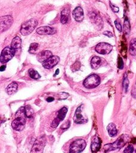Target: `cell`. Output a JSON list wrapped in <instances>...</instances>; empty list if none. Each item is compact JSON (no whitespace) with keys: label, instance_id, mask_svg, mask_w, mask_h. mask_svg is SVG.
<instances>
[{"label":"cell","instance_id":"6da1fadb","mask_svg":"<svg viewBox=\"0 0 136 153\" xmlns=\"http://www.w3.org/2000/svg\"><path fill=\"white\" fill-rule=\"evenodd\" d=\"M25 108L23 106L21 107L15 114V119L11 123L12 128L17 131H22L24 129L26 124Z\"/></svg>","mask_w":136,"mask_h":153},{"label":"cell","instance_id":"484cf974","mask_svg":"<svg viewBox=\"0 0 136 153\" xmlns=\"http://www.w3.org/2000/svg\"><path fill=\"white\" fill-rule=\"evenodd\" d=\"M25 112L26 115H27V117L28 118H31L32 115L34 114V110H32V108L30 105H27L25 107Z\"/></svg>","mask_w":136,"mask_h":153},{"label":"cell","instance_id":"7402d4cb","mask_svg":"<svg viewBox=\"0 0 136 153\" xmlns=\"http://www.w3.org/2000/svg\"><path fill=\"white\" fill-rule=\"evenodd\" d=\"M21 45H22V40L20 37L17 36L13 39L12 42H11V46L13 48L16 50V49L21 48Z\"/></svg>","mask_w":136,"mask_h":153},{"label":"cell","instance_id":"7a4b0ae2","mask_svg":"<svg viewBox=\"0 0 136 153\" xmlns=\"http://www.w3.org/2000/svg\"><path fill=\"white\" fill-rule=\"evenodd\" d=\"M128 141V136L127 135L121 136L114 142L105 145L104 147H103V150L105 152H108L117 149H120L125 145Z\"/></svg>","mask_w":136,"mask_h":153},{"label":"cell","instance_id":"4fadbf2b","mask_svg":"<svg viewBox=\"0 0 136 153\" xmlns=\"http://www.w3.org/2000/svg\"><path fill=\"white\" fill-rule=\"evenodd\" d=\"M90 19L97 28L99 30L102 28L103 22L102 18L98 14L94 12L92 13L90 15Z\"/></svg>","mask_w":136,"mask_h":153},{"label":"cell","instance_id":"cb8c5ba5","mask_svg":"<svg viewBox=\"0 0 136 153\" xmlns=\"http://www.w3.org/2000/svg\"><path fill=\"white\" fill-rule=\"evenodd\" d=\"M29 75L31 78H33L35 80H38L41 78V75L39 74V73L35 71L34 69H29L28 71Z\"/></svg>","mask_w":136,"mask_h":153},{"label":"cell","instance_id":"8d00e7d4","mask_svg":"<svg viewBox=\"0 0 136 153\" xmlns=\"http://www.w3.org/2000/svg\"><path fill=\"white\" fill-rule=\"evenodd\" d=\"M132 96L134 98V99H136V88H133V90H132Z\"/></svg>","mask_w":136,"mask_h":153},{"label":"cell","instance_id":"9a60e30c","mask_svg":"<svg viewBox=\"0 0 136 153\" xmlns=\"http://www.w3.org/2000/svg\"><path fill=\"white\" fill-rule=\"evenodd\" d=\"M52 56H53L52 53H51L50 51L44 50L37 55L36 58L38 62H40L41 63H44Z\"/></svg>","mask_w":136,"mask_h":153},{"label":"cell","instance_id":"8fae6325","mask_svg":"<svg viewBox=\"0 0 136 153\" xmlns=\"http://www.w3.org/2000/svg\"><path fill=\"white\" fill-rule=\"evenodd\" d=\"M13 22V19L11 16L1 17V33L8 30Z\"/></svg>","mask_w":136,"mask_h":153},{"label":"cell","instance_id":"4316f807","mask_svg":"<svg viewBox=\"0 0 136 153\" xmlns=\"http://www.w3.org/2000/svg\"><path fill=\"white\" fill-rule=\"evenodd\" d=\"M124 30L126 34H129V32H130V25H129V21L128 20V19H125L124 25Z\"/></svg>","mask_w":136,"mask_h":153},{"label":"cell","instance_id":"ba28073f","mask_svg":"<svg viewBox=\"0 0 136 153\" xmlns=\"http://www.w3.org/2000/svg\"><path fill=\"white\" fill-rule=\"evenodd\" d=\"M113 46L107 43H100L96 46L95 50L97 52L101 55H107L111 52Z\"/></svg>","mask_w":136,"mask_h":153},{"label":"cell","instance_id":"7c38bea8","mask_svg":"<svg viewBox=\"0 0 136 153\" xmlns=\"http://www.w3.org/2000/svg\"><path fill=\"white\" fill-rule=\"evenodd\" d=\"M60 61V58L57 56H52L44 63L42 66L45 69H51L55 67Z\"/></svg>","mask_w":136,"mask_h":153},{"label":"cell","instance_id":"d6a6232c","mask_svg":"<svg viewBox=\"0 0 136 153\" xmlns=\"http://www.w3.org/2000/svg\"><path fill=\"white\" fill-rule=\"evenodd\" d=\"M70 121L68 120L67 122H66L65 123H64L62 124V126H61V129L62 130H66V129H68L69 127H70Z\"/></svg>","mask_w":136,"mask_h":153},{"label":"cell","instance_id":"74e56055","mask_svg":"<svg viewBox=\"0 0 136 153\" xmlns=\"http://www.w3.org/2000/svg\"><path fill=\"white\" fill-rule=\"evenodd\" d=\"M54 98H53V97H48V98H47V99H46L47 102H51L54 101Z\"/></svg>","mask_w":136,"mask_h":153},{"label":"cell","instance_id":"83f0119b","mask_svg":"<svg viewBox=\"0 0 136 153\" xmlns=\"http://www.w3.org/2000/svg\"><path fill=\"white\" fill-rule=\"evenodd\" d=\"M122 85H123V88H124L125 92L127 93L128 91V86H129V81L128 80V78L126 74H125L124 80H123V82H122Z\"/></svg>","mask_w":136,"mask_h":153},{"label":"cell","instance_id":"1f68e13d","mask_svg":"<svg viewBox=\"0 0 136 153\" xmlns=\"http://www.w3.org/2000/svg\"><path fill=\"white\" fill-rule=\"evenodd\" d=\"M118 67L120 69H123V68H124V62H123V60L121 57H118Z\"/></svg>","mask_w":136,"mask_h":153},{"label":"cell","instance_id":"ac0fdd59","mask_svg":"<svg viewBox=\"0 0 136 153\" xmlns=\"http://www.w3.org/2000/svg\"><path fill=\"white\" fill-rule=\"evenodd\" d=\"M70 15V9L69 7L64 8L61 12L60 22L62 24H66L69 17Z\"/></svg>","mask_w":136,"mask_h":153},{"label":"cell","instance_id":"d6986e66","mask_svg":"<svg viewBox=\"0 0 136 153\" xmlns=\"http://www.w3.org/2000/svg\"><path fill=\"white\" fill-rule=\"evenodd\" d=\"M102 59L98 56H94L91 61V67L94 69H97L101 65Z\"/></svg>","mask_w":136,"mask_h":153},{"label":"cell","instance_id":"9c48e42d","mask_svg":"<svg viewBox=\"0 0 136 153\" xmlns=\"http://www.w3.org/2000/svg\"><path fill=\"white\" fill-rule=\"evenodd\" d=\"M82 106H83V105H81L78 107L77 109L76 110V111L74 115V121L75 123L84 124L88 122V118L87 117H84L82 114Z\"/></svg>","mask_w":136,"mask_h":153},{"label":"cell","instance_id":"d590c367","mask_svg":"<svg viewBox=\"0 0 136 153\" xmlns=\"http://www.w3.org/2000/svg\"><path fill=\"white\" fill-rule=\"evenodd\" d=\"M103 34L105 35H106L108 37H112L113 36V34L109 31H105L104 33H103Z\"/></svg>","mask_w":136,"mask_h":153},{"label":"cell","instance_id":"30bf717a","mask_svg":"<svg viewBox=\"0 0 136 153\" xmlns=\"http://www.w3.org/2000/svg\"><path fill=\"white\" fill-rule=\"evenodd\" d=\"M67 112H68V108L66 106H64L62 108V109H60L59 111V112H58L57 118H56L53 121L51 126L53 128H56L58 125L59 124L60 121H63L64 119V118H65Z\"/></svg>","mask_w":136,"mask_h":153},{"label":"cell","instance_id":"3957f363","mask_svg":"<svg viewBox=\"0 0 136 153\" xmlns=\"http://www.w3.org/2000/svg\"><path fill=\"white\" fill-rule=\"evenodd\" d=\"M38 21L36 19H31L25 22L21 27V33L22 35H28L31 34L38 25Z\"/></svg>","mask_w":136,"mask_h":153},{"label":"cell","instance_id":"5bb4252c","mask_svg":"<svg viewBox=\"0 0 136 153\" xmlns=\"http://www.w3.org/2000/svg\"><path fill=\"white\" fill-rule=\"evenodd\" d=\"M56 33V30L50 27H41L36 29V33L39 35H53Z\"/></svg>","mask_w":136,"mask_h":153},{"label":"cell","instance_id":"603a6c76","mask_svg":"<svg viewBox=\"0 0 136 153\" xmlns=\"http://www.w3.org/2000/svg\"><path fill=\"white\" fill-rule=\"evenodd\" d=\"M129 53L133 56H136V38H134L130 43Z\"/></svg>","mask_w":136,"mask_h":153},{"label":"cell","instance_id":"52a82bcc","mask_svg":"<svg viewBox=\"0 0 136 153\" xmlns=\"http://www.w3.org/2000/svg\"><path fill=\"white\" fill-rule=\"evenodd\" d=\"M16 53V50L11 46L5 47L2 51L1 53L0 61L2 63H5L10 61Z\"/></svg>","mask_w":136,"mask_h":153},{"label":"cell","instance_id":"836d02e7","mask_svg":"<svg viewBox=\"0 0 136 153\" xmlns=\"http://www.w3.org/2000/svg\"><path fill=\"white\" fill-rule=\"evenodd\" d=\"M115 27H116V29H117L119 32H121L122 30V26H121V25L120 24V23L117 21H115Z\"/></svg>","mask_w":136,"mask_h":153},{"label":"cell","instance_id":"277c9868","mask_svg":"<svg viewBox=\"0 0 136 153\" xmlns=\"http://www.w3.org/2000/svg\"><path fill=\"white\" fill-rule=\"evenodd\" d=\"M100 83V76L97 74H92L87 77L83 82V85L87 88H94Z\"/></svg>","mask_w":136,"mask_h":153},{"label":"cell","instance_id":"2e32d148","mask_svg":"<svg viewBox=\"0 0 136 153\" xmlns=\"http://www.w3.org/2000/svg\"><path fill=\"white\" fill-rule=\"evenodd\" d=\"M73 16L75 20L78 22H81L84 20V15L82 9L81 7H77L73 11Z\"/></svg>","mask_w":136,"mask_h":153},{"label":"cell","instance_id":"ffe728a7","mask_svg":"<svg viewBox=\"0 0 136 153\" xmlns=\"http://www.w3.org/2000/svg\"><path fill=\"white\" fill-rule=\"evenodd\" d=\"M107 130L109 136L111 137H115L116 135H117L118 130L116 129V125L113 123L109 124V125L107 127Z\"/></svg>","mask_w":136,"mask_h":153},{"label":"cell","instance_id":"5b68a950","mask_svg":"<svg viewBox=\"0 0 136 153\" xmlns=\"http://www.w3.org/2000/svg\"><path fill=\"white\" fill-rule=\"evenodd\" d=\"M87 143L84 139H77L70 145L69 153H81L86 148Z\"/></svg>","mask_w":136,"mask_h":153},{"label":"cell","instance_id":"8992f818","mask_svg":"<svg viewBox=\"0 0 136 153\" xmlns=\"http://www.w3.org/2000/svg\"><path fill=\"white\" fill-rule=\"evenodd\" d=\"M46 139L44 136H40L36 138L32 146L31 153H43Z\"/></svg>","mask_w":136,"mask_h":153},{"label":"cell","instance_id":"44dd1931","mask_svg":"<svg viewBox=\"0 0 136 153\" xmlns=\"http://www.w3.org/2000/svg\"><path fill=\"white\" fill-rule=\"evenodd\" d=\"M18 85L15 82H11L10 84L7 88H6V92H7V94L9 95H11L12 94H14L17 90Z\"/></svg>","mask_w":136,"mask_h":153},{"label":"cell","instance_id":"e0dca14e","mask_svg":"<svg viewBox=\"0 0 136 153\" xmlns=\"http://www.w3.org/2000/svg\"><path fill=\"white\" fill-rule=\"evenodd\" d=\"M101 147V140L98 136H95L93 138L92 144H91V150L92 152H95L98 151Z\"/></svg>","mask_w":136,"mask_h":153},{"label":"cell","instance_id":"f35d334b","mask_svg":"<svg viewBox=\"0 0 136 153\" xmlns=\"http://www.w3.org/2000/svg\"><path fill=\"white\" fill-rule=\"evenodd\" d=\"M6 68V66L5 65H2L1 67V68H0V70H1V71H4V70Z\"/></svg>","mask_w":136,"mask_h":153},{"label":"cell","instance_id":"e575fe53","mask_svg":"<svg viewBox=\"0 0 136 153\" xmlns=\"http://www.w3.org/2000/svg\"><path fill=\"white\" fill-rule=\"evenodd\" d=\"M110 6H111V8L112 9V11L115 13H118L119 11V8L118 7H116L115 5L112 4V3H110Z\"/></svg>","mask_w":136,"mask_h":153},{"label":"cell","instance_id":"f546056e","mask_svg":"<svg viewBox=\"0 0 136 153\" xmlns=\"http://www.w3.org/2000/svg\"><path fill=\"white\" fill-rule=\"evenodd\" d=\"M134 152V147L131 145H129L125 148L124 153H133Z\"/></svg>","mask_w":136,"mask_h":153},{"label":"cell","instance_id":"f1b7e54d","mask_svg":"<svg viewBox=\"0 0 136 153\" xmlns=\"http://www.w3.org/2000/svg\"><path fill=\"white\" fill-rule=\"evenodd\" d=\"M80 68H81V63L79 61H76L72 66H71V69H72V71L74 72L78 71Z\"/></svg>","mask_w":136,"mask_h":153},{"label":"cell","instance_id":"ab89813d","mask_svg":"<svg viewBox=\"0 0 136 153\" xmlns=\"http://www.w3.org/2000/svg\"><path fill=\"white\" fill-rule=\"evenodd\" d=\"M59 74V69H56V72H55V75H54V76H55V75H58Z\"/></svg>","mask_w":136,"mask_h":153},{"label":"cell","instance_id":"d4e9b609","mask_svg":"<svg viewBox=\"0 0 136 153\" xmlns=\"http://www.w3.org/2000/svg\"><path fill=\"white\" fill-rule=\"evenodd\" d=\"M38 47H39V44L38 43H32L30 45V47L29 49V53L31 54L36 53V51L38 49Z\"/></svg>","mask_w":136,"mask_h":153},{"label":"cell","instance_id":"4dcf8cb0","mask_svg":"<svg viewBox=\"0 0 136 153\" xmlns=\"http://www.w3.org/2000/svg\"><path fill=\"white\" fill-rule=\"evenodd\" d=\"M58 96H59V99H67V98L69 96V94L68 93H64V92H62V93H60L59 94H58Z\"/></svg>","mask_w":136,"mask_h":153}]
</instances>
